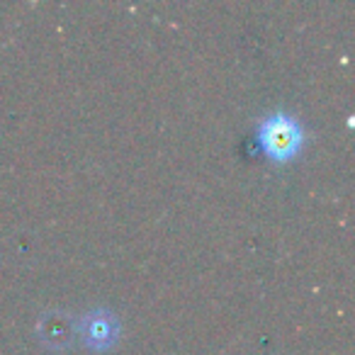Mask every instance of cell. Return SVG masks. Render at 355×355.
<instances>
[{
  "label": "cell",
  "mask_w": 355,
  "mask_h": 355,
  "mask_svg": "<svg viewBox=\"0 0 355 355\" xmlns=\"http://www.w3.org/2000/svg\"><path fill=\"white\" fill-rule=\"evenodd\" d=\"M256 141L268 161L287 166L302 156L309 141V132L295 112L275 107L256 119Z\"/></svg>",
  "instance_id": "cell-1"
},
{
  "label": "cell",
  "mask_w": 355,
  "mask_h": 355,
  "mask_svg": "<svg viewBox=\"0 0 355 355\" xmlns=\"http://www.w3.org/2000/svg\"><path fill=\"white\" fill-rule=\"evenodd\" d=\"M73 334L80 336V343L90 353H107L122 338V321L107 306H93L78 316Z\"/></svg>",
  "instance_id": "cell-2"
}]
</instances>
